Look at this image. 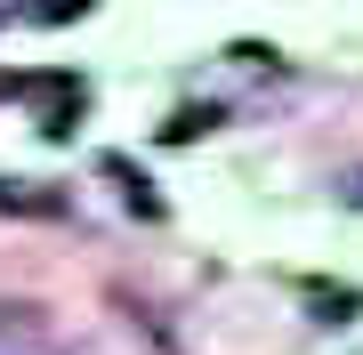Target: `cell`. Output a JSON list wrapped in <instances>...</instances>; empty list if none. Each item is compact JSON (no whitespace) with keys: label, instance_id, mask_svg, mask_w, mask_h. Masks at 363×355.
Here are the masks:
<instances>
[{"label":"cell","instance_id":"1","mask_svg":"<svg viewBox=\"0 0 363 355\" xmlns=\"http://www.w3.org/2000/svg\"><path fill=\"white\" fill-rule=\"evenodd\" d=\"M0 210H33V218H49L57 202H49V194H33V186H16V178H0Z\"/></svg>","mask_w":363,"mask_h":355}]
</instances>
